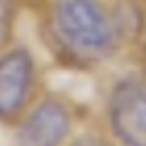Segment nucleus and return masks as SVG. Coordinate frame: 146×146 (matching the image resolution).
I'll use <instances>...</instances> for the list:
<instances>
[{
  "label": "nucleus",
  "instance_id": "3",
  "mask_svg": "<svg viewBox=\"0 0 146 146\" xmlns=\"http://www.w3.org/2000/svg\"><path fill=\"white\" fill-rule=\"evenodd\" d=\"M105 134L117 146H146V73H124L105 95Z\"/></svg>",
  "mask_w": 146,
  "mask_h": 146
},
{
  "label": "nucleus",
  "instance_id": "2",
  "mask_svg": "<svg viewBox=\"0 0 146 146\" xmlns=\"http://www.w3.org/2000/svg\"><path fill=\"white\" fill-rule=\"evenodd\" d=\"M42 95V66L34 49L10 42L0 51V124L15 127Z\"/></svg>",
  "mask_w": 146,
  "mask_h": 146
},
{
  "label": "nucleus",
  "instance_id": "5",
  "mask_svg": "<svg viewBox=\"0 0 146 146\" xmlns=\"http://www.w3.org/2000/svg\"><path fill=\"white\" fill-rule=\"evenodd\" d=\"M15 25H17L15 0H0V51L10 42H15Z\"/></svg>",
  "mask_w": 146,
  "mask_h": 146
},
{
  "label": "nucleus",
  "instance_id": "7",
  "mask_svg": "<svg viewBox=\"0 0 146 146\" xmlns=\"http://www.w3.org/2000/svg\"><path fill=\"white\" fill-rule=\"evenodd\" d=\"M139 42V54H141V71L146 73V17H144V25H141V32L136 36Z\"/></svg>",
  "mask_w": 146,
  "mask_h": 146
},
{
  "label": "nucleus",
  "instance_id": "6",
  "mask_svg": "<svg viewBox=\"0 0 146 146\" xmlns=\"http://www.w3.org/2000/svg\"><path fill=\"white\" fill-rule=\"evenodd\" d=\"M66 146H117L105 131H78Z\"/></svg>",
  "mask_w": 146,
  "mask_h": 146
},
{
  "label": "nucleus",
  "instance_id": "4",
  "mask_svg": "<svg viewBox=\"0 0 146 146\" xmlns=\"http://www.w3.org/2000/svg\"><path fill=\"white\" fill-rule=\"evenodd\" d=\"M76 134V105L56 93H46L39 95L12 127V146H66Z\"/></svg>",
  "mask_w": 146,
  "mask_h": 146
},
{
  "label": "nucleus",
  "instance_id": "1",
  "mask_svg": "<svg viewBox=\"0 0 146 146\" xmlns=\"http://www.w3.org/2000/svg\"><path fill=\"white\" fill-rule=\"evenodd\" d=\"M44 42L78 71L110 66L141 32L127 0H44Z\"/></svg>",
  "mask_w": 146,
  "mask_h": 146
}]
</instances>
